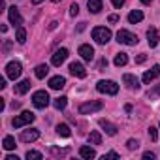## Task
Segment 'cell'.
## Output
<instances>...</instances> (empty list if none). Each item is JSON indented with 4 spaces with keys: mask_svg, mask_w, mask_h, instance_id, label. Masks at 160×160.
I'll return each mask as SVG.
<instances>
[{
    "mask_svg": "<svg viewBox=\"0 0 160 160\" xmlns=\"http://www.w3.org/2000/svg\"><path fill=\"white\" fill-rule=\"evenodd\" d=\"M96 91L102 92V94H109V96H113V94L119 92V85H117L115 81H111V79H102V81L96 83Z\"/></svg>",
    "mask_w": 160,
    "mask_h": 160,
    "instance_id": "1",
    "label": "cell"
},
{
    "mask_svg": "<svg viewBox=\"0 0 160 160\" xmlns=\"http://www.w3.org/2000/svg\"><path fill=\"white\" fill-rule=\"evenodd\" d=\"M92 40L96 43L104 45V43H108L111 40V30L106 28V27H96V28H92Z\"/></svg>",
    "mask_w": 160,
    "mask_h": 160,
    "instance_id": "2",
    "label": "cell"
},
{
    "mask_svg": "<svg viewBox=\"0 0 160 160\" xmlns=\"http://www.w3.org/2000/svg\"><path fill=\"white\" fill-rule=\"evenodd\" d=\"M34 119H36V115H34L32 111H23L21 115H17V117L12 121V124H13V128H23V126L34 122Z\"/></svg>",
    "mask_w": 160,
    "mask_h": 160,
    "instance_id": "3",
    "label": "cell"
},
{
    "mask_svg": "<svg viewBox=\"0 0 160 160\" xmlns=\"http://www.w3.org/2000/svg\"><path fill=\"white\" fill-rule=\"evenodd\" d=\"M49 94L45 92V91H36L34 94H32V104H34V108H38V109H45L47 106H49Z\"/></svg>",
    "mask_w": 160,
    "mask_h": 160,
    "instance_id": "4",
    "label": "cell"
},
{
    "mask_svg": "<svg viewBox=\"0 0 160 160\" xmlns=\"http://www.w3.org/2000/svg\"><path fill=\"white\" fill-rule=\"evenodd\" d=\"M117 42L119 43H124V45H136L138 43V36L136 34H132L130 30H119L117 32Z\"/></svg>",
    "mask_w": 160,
    "mask_h": 160,
    "instance_id": "5",
    "label": "cell"
},
{
    "mask_svg": "<svg viewBox=\"0 0 160 160\" xmlns=\"http://www.w3.org/2000/svg\"><path fill=\"white\" fill-rule=\"evenodd\" d=\"M21 72H23V66H21V62H17V60H12V62H8V66H6V75L10 77V79H15L21 75Z\"/></svg>",
    "mask_w": 160,
    "mask_h": 160,
    "instance_id": "6",
    "label": "cell"
},
{
    "mask_svg": "<svg viewBox=\"0 0 160 160\" xmlns=\"http://www.w3.org/2000/svg\"><path fill=\"white\" fill-rule=\"evenodd\" d=\"M102 108H104V104H102V102H98V100H94V102H87V104H81V106H79V113H81V115H89V113L100 111Z\"/></svg>",
    "mask_w": 160,
    "mask_h": 160,
    "instance_id": "7",
    "label": "cell"
},
{
    "mask_svg": "<svg viewBox=\"0 0 160 160\" xmlns=\"http://www.w3.org/2000/svg\"><path fill=\"white\" fill-rule=\"evenodd\" d=\"M66 58H68V49H66V47H60V49H57V51L53 53L51 64H53V66H60Z\"/></svg>",
    "mask_w": 160,
    "mask_h": 160,
    "instance_id": "8",
    "label": "cell"
},
{
    "mask_svg": "<svg viewBox=\"0 0 160 160\" xmlns=\"http://www.w3.org/2000/svg\"><path fill=\"white\" fill-rule=\"evenodd\" d=\"M158 75H160V64H154L151 70H147V72L143 73V77H141V79H143V83H145V85H149L151 81H154Z\"/></svg>",
    "mask_w": 160,
    "mask_h": 160,
    "instance_id": "9",
    "label": "cell"
},
{
    "mask_svg": "<svg viewBox=\"0 0 160 160\" xmlns=\"http://www.w3.org/2000/svg\"><path fill=\"white\" fill-rule=\"evenodd\" d=\"M122 81H124V85L130 89V91H139V79L136 77V75H132V73H124L122 75Z\"/></svg>",
    "mask_w": 160,
    "mask_h": 160,
    "instance_id": "10",
    "label": "cell"
},
{
    "mask_svg": "<svg viewBox=\"0 0 160 160\" xmlns=\"http://www.w3.org/2000/svg\"><path fill=\"white\" fill-rule=\"evenodd\" d=\"M38 138H40V130H36V128H30V130H23L21 132V141H25V143H32Z\"/></svg>",
    "mask_w": 160,
    "mask_h": 160,
    "instance_id": "11",
    "label": "cell"
},
{
    "mask_svg": "<svg viewBox=\"0 0 160 160\" xmlns=\"http://www.w3.org/2000/svg\"><path fill=\"white\" fill-rule=\"evenodd\" d=\"M70 73L83 79V77L87 75V70H85V66H83L81 62H72V64H70Z\"/></svg>",
    "mask_w": 160,
    "mask_h": 160,
    "instance_id": "12",
    "label": "cell"
},
{
    "mask_svg": "<svg viewBox=\"0 0 160 160\" xmlns=\"http://www.w3.org/2000/svg\"><path fill=\"white\" fill-rule=\"evenodd\" d=\"M8 15H10V23H12V25H17V27H21V25H23V17H21L19 10H17L15 6H10Z\"/></svg>",
    "mask_w": 160,
    "mask_h": 160,
    "instance_id": "13",
    "label": "cell"
},
{
    "mask_svg": "<svg viewBox=\"0 0 160 160\" xmlns=\"http://www.w3.org/2000/svg\"><path fill=\"white\" fill-rule=\"evenodd\" d=\"M79 55L83 57V60H87V62H91L92 58H94V49L91 47V45H87V43H83V45H79Z\"/></svg>",
    "mask_w": 160,
    "mask_h": 160,
    "instance_id": "14",
    "label": "cell"
},
{
    "mask_svg": "<svg viewBox=\"0 0 160 160\" xmlns=\"http://www.w3.org/2000/svg\"><path fill=\"white\" fill-rule=\"evenodd\" d=\"M64 85H66V79H64L62 75H55V77L49 79V87H51L53 91H58V89H62Z\"/></svg>",
    "mask_w": 160,
    "mask_h": 160,
    "instance_id": "15",
    "label": "cell"
},
{
    "mask_svg": "<svg viewBox=\"0 0 160 160\" xmlns=\"http://www.w3.org/2000/svg\"><path fill=\"white\" fill-rule=\"evenodd\" d=\"M158 40H160L158 30H156V28H149V30H147V42H149V45H151V47H156V45H158Z\"/></svg>",
    "mask_w": 160,
    "mask_h": 160,
    "instance_id": "16",
    "label": "cell"
},
{
    "mask_svg": "<svg viewBox=\"0 0 160 160\" xmlns=\"http://www.w3.org/2000/svg\"><path fill=\"white\" fill-rule=\"evenodd\" d=\"M100 126L106 130V134H108V136H115V134H117V130H119L113 122H109V121H106V119H100Z\"/></svg>",
    "mask_w": 160,
    "mask_h": 160,
    "instance_id": "17",
    "label": "cell"
},
{
    "mask_svg": "<svg viewBox=\"0 0 160 160\" xmlns=\"http://www.w3.org/2000/svg\"><path fill=\"white\" fill-rule=\"evenodd\" d=\"M30 87H32L30 79H23V81H19V83L15 85V92H17V94H25V92L30 91Z\"/></svg>",
    "mask_w": 160,
    "mask_h": 160,
    "instance_id": "18",
    "label": "cell"
},
{
    "mask_svg": "<svg viewBox=\"0 0 160 160\" xmlns=\"http://www.w3.org/2000/svg\"><path fill=\"white\" fill-rule=\"evenodd\" d=\"M79 156L91 160V158H94V156H96V151H94L92 147H89V145H83L81 149H79Z\"/></svg>",
    "mask_w": 160,
    "mask_h": 160,
    "instance_id": "19",
    "label": "cell"
},
{
    "mask_svg": "<svg viewBox=\"0 0 160 160\" xmlns=\"http://www.w3.org/2000/svg\"><path fill=\"white\" fill-rule=\"evenodd\" d=\"M87 6H89L91 13H100L102 12V0H89Z\"/></svg>",
    "mask_w": 160,
    "mask_h": 160,
    "instance_id": "20",
    "label": "cell"
},
{
    "mask_svg": "<svg viewBox=\"0 0 160 160\" xmlns=\"http://www.w3.org/2000/svg\"><path fill=\"white\" fill-rule=\"evenodd\" d=\"M139 21H143V13H141L139 10H134V12L128 13V23L136 25V23H139Z\"/></svg>",
    "mask_w": 160,
    "mask_h": 160,
    "instance_id": "21",
    "label": "cell"
},
{
    "mask_svg": "<svg viewBox=\"0 0 160 160\" xmlns=\"http://www.w3.org/2000/svg\"><path fill=\"white\" fill-rule=\"evenodd\" d=\"M34 73H36L38 79H43V77L49 73V66H47V64H38L36 70H34Z\"/></svg>",
    "mask_w": 160,
    "mask_h": 160,
    "instance_id": "22",
    "label": "cell"
},
{
    "mask_svg": "<svg viewBox=\"0 0 160 160\" xmlns=\"http://www.w3.org/2000/svg\"><path fill=\"white\" fill-rule=\"evenodd\" d=\"M15 40L19 43H25L27 42V30H25V27H17L15 28Z\"/></svg>",
    "mask_w": 160,
    "mask_h": 160,
    "instance_id": "23",
    "label": "cell"
},
{
    "mask_svg": "<svg viewBox=\"0 0 160 160\" xmlns=\"http://www.w3.org/2000/svg\"><path fill=\"white\" fill-rule=\"evenodd\" d=\"M2 147H4L6 151H13V149H15V138H13V136H6L4 141H2Z\"/></svg>",
    "mask_w": 160,
    "mask_h": 160,
    "instance_id": "24",
    "label": "cell"
},
{
    "mask_svg": "<svg viewBox=\"0 0 160 160\" xmlns=\"http://www.w3.org/2000/svg\"><path fill=\"white\" fill-rule=\"evenodd\" d=\"M113 62H115V66L121 68V66H124V64L128 62V55H126V53H117V57H115Z\"/></svg>",
    "mask_w": 160,
    "mask_h": 160,
    "instance_id": "25",
    "label": "cell"
},
{
    "mask_svg": "<svg viewBox=\"0 0 160 160\" xmlns=\"http://www.w3.org/2000/svg\"><path fill=\"white\" fill-rule=\"evenodd\" d=\"M66 104H68V98H66V96H58V98H55V102H53L55 109H64Z\"/></svg>",
    "mask_w": 160,
    "mask_h": 160,
    "instance_id": "26",
    "label": "cell"
},
{
    "mask_svg": "<svg viewBox=\"0 0 160 160\" xmlns=\"http://www.w3.org/2000/svg\"><path fill=\"white\" fill-rule=\"evenodd\" d=\"M57 134L62 136V138H70L72 132H70V126H68V124H58V126H57Z\"/></svg>",
    "mask_w": 160,
    "mask_h": 160,
    "instance_id": "27",
    "label": "cell"
},
{
    "mask_svg": "<svg viewBox=\"0 0 160 160\" xmlns=\"http://www.w3.org/2000/svg\"><path fill=\"white\" fill-rule=\"evenodd\" d=\"M89 141H91L92 145H100V143H102V136H100V132H96V130L91 132V134H89Z\"/></svg>",
    "mask_w": 160,
    "mask_h": 160,
    "instance_id": "28",
    "label": "cell"
},
{
    "mask_svg": "<svg viewBox=\"0 0 160 160\" xmlns=\"http://www.w3.org/2000/svg\"><path fill=\"white\" fill-rule=\"evenodd\" d=\"M27 158H28V160H42V152H38V151H28V152H27Z\"/></svg>",
    "mask_w": 160,
    "mask_h": 160,
    "instance_id": "29",
    "label": "cell"
},
{
    "mask_svg": "<svg viewBox=\"0 0 160 160\" xmlns=\"http://www.w3.org/2000/svg\"><path fill=\"white\" fill-rule=\"evenodd\" d=\"M126 147H128L130 151H134V149L139 147V141H138V139H128V141H126Z\"/></svg>",
    "mask_w": 160,
    "mask_h": 160,
    "instance_id": "30",
    "label": "cell"
},
{
    "mask_svg": "<svg viewBox=\"0 0 160 160\" xmlns=\"http://www.w3.org/2000/svg\"><path fill=\"white\" fill-rule=\"evenodd\" d=\"M149 138H151L152 141H156V139H158V132H156V128H154V126H149Z\"/></svg>",
    "mask_w": 160,
    "mask_h": 160,
    "instance_id": "31",
    "label": "cell"
},
{
    "mask_svg": "<svg viewBox=\"0 0 160 160\" xmlns=\"http://www.w3.org/2000/svg\"><path fill=\"white\" fill-rule=\"evenodd\" d=\"M149 98H154V96H160V85H156L152 91H149V94H147Z\"/></svg>",
    "mask_w": 160,
    "mask_h": 160,
    "instance_id": "32",
    "label": "cell"
},
{
    "mask_svg": "<svg viewBox=\"0 0 160 160\" xmlns=\"http://www.w3.org/2000/svg\"><path fill=\"white\" fill-rule=\"evenodd\" d=\"M77 13H79V6H77V4H72V6H70V15L75 17Z\"/></svg>",
    "mask_w": 160,
    "mask_h": 160,
    "instance_id": "33",
    "label": "cell"
},
{
    "mask_svg": "<svg viewBox=\"0 0 160 160\" xmlns=\"http://www.w3.org/2000/svg\"><path fill=\"white\" fill-rule=\"evenodd\" d=\"M111 4H113L117 10H121V8L124 6V0H111Z\"/></svg>",
    "mask_w": 160,
    "mask_h": 160,
    "instance_id": "34",
    "label": "cell"
},
{
    "mask_svg": "<svg viewBox=\"0 0 160 160\" xmlns=\"http://www.w3.org/2000/svg\"><path fill=\"white\" fill-rule=\"evenodd\" d=\"M51 152H53V154H66L68 151H66V149H55V147H51Z\"/></svg>",
    "mask_w": 160,
    "mask_h": 160,
    "instance_id": "35",
    "label": "cell"
},
{
    "mask_svg": "<svg viewBox=\"0 0 160 160\" xmlns=\"http://www.w3.org/2000/svg\"><path fill=\"white\" fill-rule=\"evenodd\" d=\"M106 158H119V154H117L115 151H109V152L104 154V160H106Z\"/></svg>",
    "mask_w": 160,
    "mask_h": 160,
    "instance_id": "36",
    "label": "cell"
},
{
    "mask_svg": "<svg viewBox=\"0 0 160 160\" xmlns=\"http://www.w3.org/2000/svg\"><path fill=\"white\" fill-rule=\"evenodd\" d=\"M154 156H156V154H154L152 151H147V152H143V158H145V160H152Z\"/></svg>",
    "mask_w": 160,
    "mask_h": 160,
    "instance_id": "37",
    "label": "cell"
},
{
    "mask_svg": "<svg viewBox=\"0 0 160 160\" xmlns=\"http://www.w3.org/2000/svg\"><path fill=\"white\" fill-rule=\"evenodd\" d=\"M145 60H147V55H143V53L136 58V62H138V64H141V62H145Z\"/></svg>",
    "mask_w": 160,
    "mask_h": 160,
    "instance_id": "38",
    "label": "cell"
},
{
    "mask_svg": "<svg viewBox=\"0 0 160 160\" xmlns=\"http://www.w3.org/2000/svg\"><path fill=\"white\" fill-rule=\"evenodd\" d=\"M106 66H108V60H106V58H102V60L98 62V70H104Z\"/></svg>",
    "mask_w": 160,
    "mask_h": 160,
    "instance_id": "39",
    "label": "cell"
},
{
    "mask_svg": "<svg viewBox=\"0 0 160 160\" xmlns=\"http://www.w3.org/2000/svg\"><path fill=\"white\" fill-rule=\"evenodd\" d=\"M119 21V15H109V23H117Z\"/></svg>",
    "mask_w": 160,
    "mask_h": 160,
    "instance_id": "40",
    "label": "cell"
},
{
    "mask_svg": "<svg viewBox=\"0 0 160 160\" xmlns=\"http://www.w3.org/2000/svg\"><path fill=\"white\" fill-rule=\"evenodd\" d=\"M10 47H12V42H6L4 43V51H10Z\"/></svg>",
    "mask_w": 160,
    "mask_h": 160,
    "instance_id": "41",
    "label": "cell"
},
{
    "mask_svg": "<svg viewBox=\"0 0 160 160\" xmlns=\"http://www.w3.org/2000/svg\"><path fill=\"white\" fill-rule=\"evenodd\" d=\"M4 160H19V158H17V156H13V154H8Z\"/></svg>",
    "mask_w": 160,
    "mask_h": 160,
    "instance_id": "42",
    "label": "cell"
},
{
    "mask_svg": "<svg viewBox=\"0 0 160 160\" xmlns=\"http://www.w3.org/2000/svg\"><path fill=\"white\" fill-rule=\"evenodd\" d=\"M6 8V0H0V12H2Z\"/></svg>",
    "mask_w": 160,
    "mask_h": 160,
    "instance_id": "43",
    "label": "cell"
},
{
    "mask_svg": "<svg viewBox=\"0 0 160 160\" xmlns=\"http://www.w3.org/2000/svg\"><path fill=\"white\" fill-rule=\"evenodd\" d=\"M4 87H6V79L2 77V79H0V89H4Z\"/></svg>",
    "mask_w": 160,
    "mask_h": 160,
    "instance_id": "44",
    "label": "cell"
},
{
    "mask_svg": "<svg viewBox=\"0 0 160 160\" xmlns=\"http://www.w3.org/2000/svg\"><path fill=\"white\" fill-rule=\"evenodd\" d=\"M141 2H143V4H151V2H152V0H141Z\"/></svg>",
    "mask_w": 160,
    "mask_h": 160,
    "instance_id": "45",
    "label": "cell"
},
{
    "mask_svg": "<svg viewBox=\"0 0 160 160\" xmlns=\"http://www.w3.org/2000/svg\"><path fill=\"white\" fill-rule=\"evenodd\" d=\"M32 2H34V4H42V2H43V0H32Z\"/></svg>",
    "mask_w": 160,
    "mask_h": 160,
    "instance_id": "46",
    "label": "cell"
},
{
    "mask_svg": "<svg viewBox=\"0 0 160 160\" xmlns=\"http://www.w3.org/2000/svg\"><path fill=\"white\" fill-rule=\"evenodd\" d=\"M51 2H55V4H58V2H62V0H51Z\"/></svg>",
    "mask_w": 160,
    "mask_h": 160,
    "instance_id": "47",
    "label": "cell"
}]
</instances>
